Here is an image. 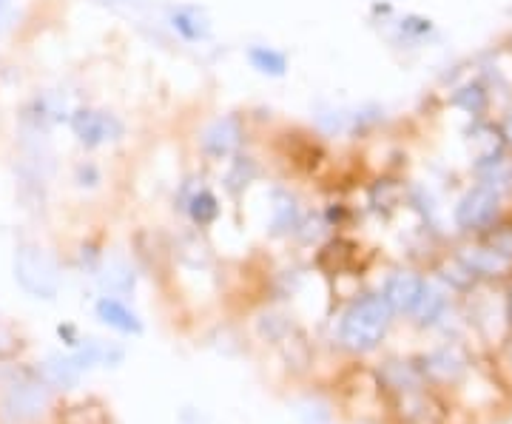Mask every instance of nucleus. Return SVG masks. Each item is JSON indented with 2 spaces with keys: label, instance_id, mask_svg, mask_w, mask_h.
Segmentation results:
<instances>
[{
  "label": "nucleus",
  "instance_id": "nucleus-6",
  "mask_svg": "<svg viewBox=\"0 0 512 424\" xmlns=\"http://www.w3.org/2000/svg\"><path fill=\"white\" fill-rule=\"evenodd\" d=\"M416 365L424 373L427 385H458L461 379L470 376L473 359L461 345H441V348L424 353Z\"/></svg>",
  "mask_w": 512,
  "mask_h": 424
},
{
  "label": "nucleus",
  "instance_id": "nucleus-12",
  "mask_svg": "<svg viewBox=\"0 0 512 424\" xmlns=\"http://www.w3.org/2000/svg\"><path fill=\"white\" fill-rule=\"evenodd\" d=\"M456 257L464 262V268L476 279H501L512 271V259L504 257L501 251H495L490 242L464 248V251H458Z\"/></svg>",
  "mask_w": 512,
  "mask_h": 424
},
{
  "label": "nucleus",
  "instance_id": "nucleus-27",
  "mask_svg": "<svg viewBox=\"0 0 512 424\" xmlns=\"http://www.w3.org/2000/svg\"><path fill=\"white\" fill-rule=\"evenodd\" d=\"M501 137H504V143L507 146H512V111L501 120Z\"/></svg>",
  "mask_w": 512,
  "mask_h": 424
},
{
  "label": "nucleus",
  "instance_id": "nucleus-19",
  "mask_svg": "<svg viewBox=\"0 0 512 424\" xmlns=\"http://www.w3.org/2000/svg\"><path fill=\"white\" fill-rule=\"evenodd\" d=\"M97 279H100L103 294H109V296L131 294V291H134V285H137V277H134L131 265L123 262V259H111V262H106L103 268H97Z\"/></svg>",
  "mask_w": 512,
  "mask_h": 424
},
{
  "label": "nucleus",
  "instance_id": "nucleus-14",
  "mask_svg": "<svg viewBox=\"0 0 512 424\" xmlns=\"http://www.w3.org/2000/svg\"><path fill=\"white\" fill-rule=\"evenodd\" d=\"M72 356L83 368V373L92 368H120L126 359V348L117 342H109V339H83L72 351Z\"/></svg>",
  "mask_w": 512,
  "mask_h": 424
},
{
  "label": "nucleus",
  "instance_id": "nucleus-16",
  "mask_svg": "<svg viewBox=\"0 0 512 424\" xmlns=\"http://www.w3.org/2000/svg\"><path fill=\"white\" fill-rule=\"evenodd\" d=\"M183 211L185 217L194 222L197 228H211L222 214L220 200H217V194L208 185H197L188 197H183Z\"/></svg>",
  "mask_w": 512,
  "mask_h": 424
},
{
  "label": "nucleus",
  "instance_id": "nucleus-2",
  "mask_svg": "<svg viewBox=\"0 0 512 424\" xmlns=\"http://www.w3.org/2000/svg\"><path fill=\"white\" fill-rule=\"evenodd\" d=\"M12 277L23 294L43 302H55L63 288V274L57 259L37 242H18L12 254Z\"/></svg>",
  "mask_w": 512,
  "mask_h": 424
},
{
  "label": "nucleus",
  "instance_id": "nucleus-8",
  "mask_svg": "<svg viewBox=\"0 0 512 424\" xmlns=\"http://www.w3.org/2000/svg\"><path fill=\"white\" fill-rule=\"evenodd\" d=\"M69 103L60 92H40L35 94L20 114V123L23 129L29 131L32 137H46L49 131L60 126V123H69Z\"/></svg>",
  "mask_w": 512,
  "mask_h": 424
},
{
  "label": "nucleus",
  "instance_id": "nucleus-23",
  "mask_svg": "<svg viewBox=\"0 0 512 424\" xmlns=\"http://www.w3.org/2000/svg\"><path fill=\"white\" fill-rule=\"evenodd\" d=\"M72 183L80 188V191H94L97 185L103 183V171L94 160H80L72 171Z\"/></svg>",
  "mask_w": 512,
  "mask_h": 424
},
{
  "label": "nucleus",
  "instance_id": "nucleus-29",
  "mask_svg": "<svg viewBox=\"0 0 512 424\" xmlns=\"http://www.w3.org/2000/svg\"><path fill=\"white\" fill-rule=\"evenodd\" d=\"M9 3H12V0H0V18H3V12L9 9Z\"/></svg>",
  "mask_w": 512,
  "mask_h": 424
},
{
  "label": "nucleus",
  "instance_id": "nucleus-28",
  "mask_svg": "<svg viewBox=\"0 0 512 424\" xmlns=\"http://www.w3.org/2000/svg\"><path fill=\"white\" fill-rule=\"evenodd\" d=\"M504 319H507V325H510L512 331V282L510 288H507V296H504Z\"/></svg>",
  "mask_w": 512,
  "mask_h": 424
},
{
  "label": "nucleus",
  "instance_id": "nucleus-3",
  "mask_svg": "<svg viewBox=\"0 0 512 424\" xmlns=\"http://www.w3.org/2000/svg\"><path fill=\"white\" fill-rule=\"evenodd\" d=\"M52 405V390L37 370H18L0 388V416L9 424L37 422Z\"/></svg>",
  "mask_w": 512,
  "mask_h": 424
},
{
  "label": "nucleus",
  "instance_id": "nucleus-4",
  "mask_svg": "<svg viewBox=\"0 0 512 424\" xmlns=\"http://www.w3.org/2000/svg\"><path fill=\"white\" fill-rule=\"evenodd\" d=\"M501 191L493 185H470L453 208V222L461 234H490L501 220Z\"/></svg>",
  "mask_w": 512,
  "mask_h": 424
},
{
  "label": "nucleus",
  "instance_id": "nucleus-22",
  "mask_svg": "<svg viewBox=\"0 0 512 424\" xmlns=\"http://www.w3.org/2000/svg\"><path fill=\"white\" fill-rule=\"evenodd\" d=\"M254 177H256L254 160L237 154V157H231V168H228V177H225V188H228L234 197H239L248 185L254 183Z\"/></svg>",
  "mask_w": 512,
  "mask_h": 424
},
{
  "label": "nucleus",
  "instance_id": "nucleus-17",
  "mask_svg": "<svg viewBox=\"0 0 512 424\" xmlns=\"http://www.w3.org/2000/svg\"><path fill=\"white\" fill-rule=\"evenodd\" d=\"M302 225V211L299 203L291 191H274V200H271V222H268V231L271 237H288L296 228Z\"/></svg>",
  "mask_w": 512,
  "mask_h": 424
},
{
  "label": "nucleus",
  "instance_id": "nucleus-1",
  "mask_svg": "<svg viewBox=\"0 0 512 424\" xmlns=\"http://www.w3.org/2000/svg\"><path fill=\"white\" fill-rule=\"evenodd\" d=\"M390 328H393V311L387 308L382 294H362L342 311L336 339L339 348L350 356H367L382 348Z\"/></svg>",
  "mask_w": 512,
  "mask_h": 424
},
{
  "label": "nucleus",
  "instance_id": "nucleus-20",
  "mask_svg": "<svg viewBox=\"0 0 512 424\" xmlns=\"http://www.w3.org/2000/svg\"><path fill=\"white\" fill-rule=\"evenodd\" d=\"M453 106L461 109L464 114H470V117H481L487 106H490V94H487V86L484 83H467V86H461L456 94H453Z\"/></svg>",
  "mask_w": 512,
  "mask_h": 424
},
{
  "label": "nucleus",
  "instance_id": "nucleus-9",
  "mask_svg": "<svg viewBox=\"0 0 512 424\" xmlns=\"http://www.w3.org/2000/svg\"><path fill=\"white\" fill-rule=\"evenodd\" d=\"M421 288H424V277L410 271V268H399L390 277L384 279L382 299L387 302V308L393 311V316H410L416 302H419Z\"/></svg>",
  "mask_w": 512,
  "mask_h": 424
},
{
  "label": "nucleus",
  "instance_id": "nucleus-7",
  "mask_svg": "<svg viewBox=\"0 0 512 424\" xmlns=\"http://www.w3.org/2000/svg\"><path fill=\"white\" fill-rule=\"evenodd\" d=\"M242 143H245V123L237 114L217 117L200 131V151L208 160H217V163L237 157L242 151Z\"/></svg>",
  "mask_w": 512,
  "mask_h": 424
},
{
  "label": "nucleus",
  "instance_id": "nucleus-13",
  "mask_svg": "<svg viewBox=\"0 0 512 424\" xmlns=\"http://www.w3.org/2000/svg\"><path fill=\"white\" fill-rule=\"evenodd\" d=\"M35 370L49 390H74L83 379V368L72 353H49Z\"/></svg>",
  "mask_w": 512,
  "mask_h": 424
},
{
  "label": "nucleus",
  "instance_id": "nucleus-24",
  "mask_svg": "<svg viewBox=\"0 0 512 424\" xmlns=\"http://www.w3.org/2000/svg\"><path fill=\"white\" fill-rule=\"evenodd\" d=\"M490 245H493L495 251H501L504 257L512 259V228H498L495 225L493 231H490Z\"/></svg>",
  "mask_w": 512,
  "mask_h": 424
},
{
  "label": "nucleus",
  "instance_id": "nucleus-25",
  "mask_svg": "<svg viewBox=\"0 0 512 424\" xmlns=\"http://www.w3.org/2000/svg\"><path fill=\"white\" fill-rule=\"evenodd\" d=\"M57 336H60V339H63V345H66V348H72V351L80 345V342H83V336H80V331L74 328L72 322L57 325Z\"/></svg>",
  "mask_w": 512,
  "mask_h": 424
},
{
  "label": "nucleus",
  "instance_id": "nucleus-26",
  "mask_svg": "<svg viewBox=\"0 0 512 424\" xmlns=\"http://www.w3.org/2000/svg\"><path fill=\"white\" fill-rule=\"evenodd\" d=\"M15 348H18V339L12 336V331L6 325H0V359H6Z\"/></svg>",
  "mask_w": 512,
  "mask_h": 424
},
{
  "label": "nucleus",
  "instance_id": "nucleus-11",
  "mask_svg": "<svg viewBox=\"0 0 512 424\" xmlns=\"http://www.w3.org/2000/svg\"><path fill=\"white\" fill-rule=\"evenodd\" d=\"M94 316H97L100 325H106L111 331L123 333V336H140V333L146 331L140 314L128 305L126 299H120V296H97V302H94Z\"/></svg>",
  "mask_w": 512,
  "mask_h": 424
},
{
  "label": "nucleus",
  "instance_id": "nucleus-15",
  "mask_svg": "<svg viewBox=\"0 0 512 424\" xmlns=\"http://www.w3.org/2000/svg\"><path fill=\"white\" fill-rule=\"evenodd\" d=\"M447 308H450L447 288H441L439 282H433V279H424L419 302H416L410 316H413V322L419 328H436V325H441V319L447 316Z\"/></svg>",
  "mask_w": 512,
  "mask_h": 424
},
{
  "label": "nucleus",
  "instance_id": "nucleus-5",
  "mask_svg": "<svg viewBox=\"0 0 512 424\" xmlns=\"http://www.w3.org/2000/svg\"><path fill=\"white\" fill-rule=\"evenodd\" d=\"M69 131L77 140V146L86 148V151H97V148L123 140L126 123L111 111L80 106V109H72V114H69Z\"/></svg>",
  "mask_w": 512,
  "mask_h": 424
},
{
  "label": "nucleus",
  "instance_id": "nucleus-21",
  "mask_svg": "<svg viewBox=\"0 0 512 424\" xmlns=\"http://www.w3.org/2000/svg\"><path fill=\"white\" fill-rule=\"evenodd\" d=\"M430 35H433V20L430 18L407 15L396 23V43H402V46H419Z\"/></svg>",
  "mask_w": 512,
  "mask_h": 424
},
{
  "label": "nucleus",
  "instance_id": "nucleus-18",
  "mask_svg": "<svg viewBox=\"0 0 512 424\" xmlns=\"http://www.w3.org/2000/svg\"><path fill=\"white\" fill-rule=\"evenodd\" d=\"M245 57H248V66H251L256 74L271 77V80L285 77L288 69H291V60H288V55H285L282 49H276V46H265V43H254V46H248Z\"/></svg>",
  "mask_w": 512,
  "mask_h": 424
},
{
  "label": "nucleus",
  "instance_id": "nucleus-10",
  "mask_svg": "<svg viewBox=\"0 0 512 424\" xmlns=\"http://www.w3.org/2000/svg\"><path fill=\"white\" fill-rule=\"evenodd\" d=\"M165 23L174 35L185 43H208L214 37V26L200 6L191 3H177L165 9Z\"/></svg>",
  "mask_w": 512,
  "mask_h": 424
}]
</instances>
